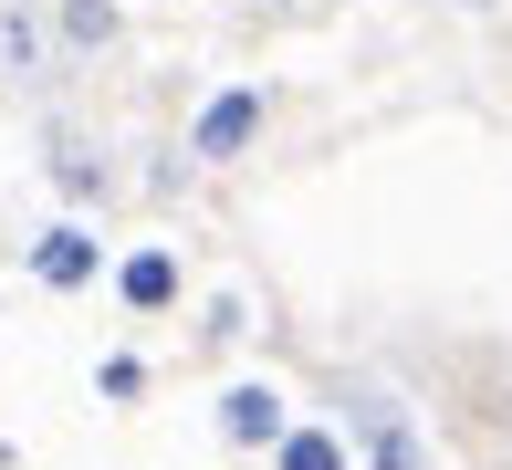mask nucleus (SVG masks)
I'll return each mask as SVG.
<instances>
[{
	"mask_svg": "<svg viewBox=\"0 0 512 470\" xmlns=\"http://www.w3.org/2000/svg\"><path fill=\"white\" fill-rule=\"evenodd\" d=\"M345 429H356L366 470H429V450H418V418H408L387 387H345Z\"/></svg>",
	"mask_w": 512,
	"mask_h": 470,
	"instance_id": "obj_2",
	"label": "nucleus"
},
{
	"mask_svg": "<svg viewBox=\"0 0 512 470\" xmlns=\"http://www.w3.org/2000/svg\"><path fill=\"white\" fill-rule=\"evenodd\" d=\"M42 168H53V188H63V199H84V209L115 199V168L84 147V136H53V157H42Z\"/></svg>",
	"mask_w": 512,
	"mask_h": 470,
	"instance_id": "obj_8",
	"label": "nucleus"
},
{
	"mask_svg": "<svg viewBox=\"0 0 512 470\" xmlns=\"http://www.w3.org/2000/svg\"><path fill=\"white\" fill-rule=\"evenodd\" d=\"M115 293H126V314H168V303L189 293V272H178L168 241H136L126 262H115Z\"/></svg>",
	"mask_w": 512,
	"mask_h": 470,
	"instance_id": "obj_5",
	"label": "nucleus"
},
{
	"mask_svg": "<svg viewBox=\"0 0 512 470\" xmlns=\"http://www.w3.org/2000/svg\"><path fill=\"white\" fill-rule=\"evenodd\" d=\"M262 115H272V94H262V84H220V94L189 115V157H199V168H230V157H251Z\"/></svg>",
	"mask_w": 512,
	"mask_h": 470,
	"instance_id": "obj_1",
	"label": "nucleus"
},
{
	"mask_svg": "<svg viewBox=\"0 0 512 470\" xmlns=\"http://www.w3.org/2000/svg\"><path fill=\"white\" fill-rule=\"evenodd\" d=\"M95 272H105V241H95L84 220H53V230L32 241V282H42V293H84Z\"/></svg>",
	"mask_w": 512,
	"mask_h": 470,
	"instance_id": "obj_4",
	"label": "nucleus"
},
{
	"mask_svg": "<svg viewBox=\"0 0 512 470\" xmlns=\"http://www.w3.org/2000/svg\"><path fill=\"white\" fill-rule=\"evenodd\" d=\"M272 460H283V470H356V450H345L335 429H283V439H272Z\"/></svg>",
	"mask_w": 512,
	"mask_h": 470,
	"instance_id": "obj_9",
	"label": "nucleus"
},
{
	"mask_svg": "<svg viewBox=\"0 0 512 470\" xmlns=\"http://www.w3.org/2000/svg\"><path fill=\"white\" fill-rule=\"evenodd\" d=\"M63 32H53V0H0V84H53L63 74Z\"/></svg>",
	"mask_w": 512,
	"mask_h": 470,
	"instance_id": "obj_3",
	"label": "nucleus"
},
{
	"mask_svg": "<svg viewBox=\"0 0 512 470\" xmlns=\"http://www.w3.org/2000/svg\"><path fill=\"white\" fill-rule=\"evenodd\" d=\"M460 11H492V0H460Z\"/></svg>",
	"mask_w": 512,
	"mask_h": 470,
	"instance_id": "obj_11",
	"label": "nucleus"
},
{
	"mask_svg": "<svg viewBox=\"0 0 512 470\" xmlns=\"http://www.w3.org/2000/svg\"><path fill=\"white\" fill-rule=\"evenodd\" d=\"M293 418H283V387H262V376H241V387L220 397V439L230 450H272Z\"/></svg>",
	"mask_w": 512,
	"mask_h": 470,
	"instance_id": "obj_6",
	"label": "nucleus"
},
{
	"mask_svg": "<svg viewBox=\"0 0 512 470\" xmlns=\"http://www.w3.org/2000/svg\"><path fill=\"white\" fill-rule=\"evenodd\" d=\"M53 32H63V53L74 63H95L126 42V21H115V0H53Z\"/></svg>",
	"mask_w": 512,
	"mask_h": 470,
	"instance_id": "obj_7",
	"label": "nucleus"
},
{
	"mask_svg": "<svg viewBox=\"0 0 512 470\" xmlns=\"http://www.w3.org/2000/svg\"><path fill=\"white\" fill-rule=\"evenodd\" d=\"M95 387H105V397H147V366H136V356H105Z\"/></svg>",
	"mask_w": 512,
	"mask_h": 470,
	"instance_id": "obj_10",
	"label": "nucleus"
}]
</instances>
